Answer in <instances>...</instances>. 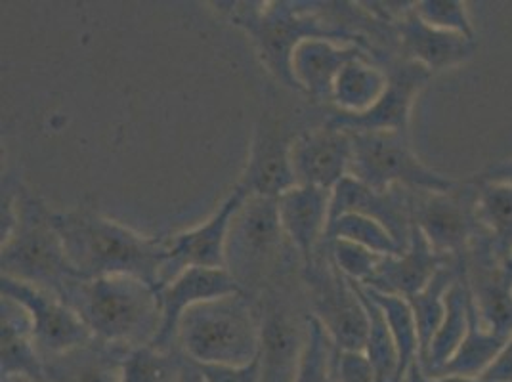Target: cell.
Instances as JSON below:
<instances>
[{
    "instance_id": "cell-1",
    "label": "cell",
    "mask_w": 512,
    "mask_h": 382,
    "mask_svg": "<svg viewBox=\"0 0 512 382\" xmlns=\"http://www.w3.org/2000/svg\"><path fill=\"white\" fill-rule=\"evenodd\" d=\"M52 224L77 277H138L159 291L167 239L138 234L90 209L52 213Z\"/></svg>"
},
{
    "instance_id": "cell-2",
    "label": "cell",
    "mask_w": 512,
    "mask_h": 382,
    "mask_svg": "<svg viewBox=\"0 0 512 382\" xmlns=\"http://www.w3.org/2000/svg\"><path fill=\"white\" fill-rule=\"evenodd\" d=\"M60 298L102 342L138 348L161 331L159 291L138 277H77Z\"/></svg>"
},
{
    "instance_id": "cell-3",
    "label": "cell",
    "mask_w": 512,
    "mask_h": 382,
    "mask_svg": "<svg viewBox=\"0 0 512 382\" xmlns=\"http://www.w3.org/2000/svg\"><path fill=\"white\" fill-rule=\"evenodd\" d=\"M224 6H228L222 10L230 22L253 39L262 64L291 90H297L289 67L291 56L306 39L356 44L373 58V46L367 37L350 31L346 25L325 22L316 8H310V2H228Z\"/></svg>"
},
{
    "instance_id": "cell-4",
    "label": "cell",
    "mask_w": 512,
    "mask_h": 382,
    "mask_svg": "<svg viewBox=\"0 0 512 382\" xmlns=\"http://www.w3.org/2000/svg\"><path fill=\"white\" fill-rule=\"evenodd\" d=\"M226 270L247 297L256 298L278 277L302 264L283 234L278 199L249 195L226 237Z\"/></svg>"
},
{
    "instance_id": "cell-5",
    "label": "cell",
    "mask_w": 512,
    "mask_h": 382,
    "mask_svg": "<svg viewBox=\"0 0 512 382\" xmlns=\"http://www.w3.org/2000/svg\"><path fill=\"white\" fill-rule=\"evenodd\" d=\"M176 346L199 365L243 367L258 358L260 316L245 293L190 308L178 323Z\"/></svg>"
},
{
    "instance_id": "cell-6",
    "label": "cell",
    "mask_w": 512,
    "mask_h": 382,
    "mask_svg": "<svg viewBox=\"0 0 512 382\" xmlns=\"http://www.w3.org/2000/svg\"><path fill=\"white\" fill-rule=\"evenodd\" d=\"M0 266L2 277L39 287L56 297H62L69 283L77 279L62 237L52 224V211L20 188L14 228L2 239Z\"/></svg>"
},
{
    "instance_id": "cell-7",
    "label": "cell",
    "mask_w": 512,
    "mask_h": 382,
    "mask_svg": "<svg viewBox=\"0 0 512 382\" xmlns=\"http://www.w3.org/2000/svg\"><path fill=\"white\" fill-rule=\"evenodd\" d=\"M302 264L278 277L255 298L260 316L262 382H295L308 337L310 304L302 281Z\"/></svg>"
},
{
    "instance_id": "cell-8",
    "label": "cell",
    "mask_w": 512,
    "mask_h": 382,
    "mask_svg": "<svg viewBox=\"0 0 512 382\" xmlns=\"http://www.w3.org/2000/svg\"><path fill=\"white\" fill-rule=\"evenodd\" d=\"M302 281L310 312L325 327L339 352L363 354L369 335V316L356 281L348 279L321 243L310 262L302 264Z\"/></svg>"
},
{
    "instance_id": "cell-9",
    "label": "cell",
    "mask_w": 512,
    "mask_h": 382,
    "mask_svg": "<svg viewBox=\"0 0 512 382\" xmlns=\"http://www.w3.org/2000/svg\"><path fill=\"white\" fill-rule=\"evenodd\" d=\"M346 132H350L352 138L350 176L375 190L404 186L407 190L444 193L459 186L448 176L428 169L415 155L407 134Z\"/></svg>"
},
{
    "instance_id": "cell-10",
    "label": "cell",
    "mask_w": 512,
    "mask_h": 382,
    "mask_svg": "<svg viewBox=\"0 0 512 382\" xmlns=\"http://www.w3.org/2000/svg\"><path fill=\"white\" fill-rule=\"evenodd\" d=\"M463 276L482 323L497 335L512 337V266L497 253L480 224L469 249L459 256Z\"/></svg>"
},
{
    "instance_id": "cell-11",
    "label": "cell",
    "mask_w": 512,
    "mask_h": 382,
    "mask_svg": "<svg viewBox=\"0 0 512 382\" xmlns=\"http://www.w3.org/2000/svg\"><path fill=\"white\" fill-rule=\"evenodd\" d=\"M476 197V180L444 193L415 191L413 226L438 253L461 256L478 230Z\"/></svg>"
},
{
    "instance_id": "cell-12",
    "label": "cell",
    "mask_w": 512,
    "mask_h": 382,
    "mask_svg": "<svg viewBox=\"0 0 512 382\" xmlns=\"http://www.w3.org/2000/svg\"><path fill=\"white\" fill-rule=\"evenodd\" d=\"M2 297L18 302L29 316L31 337L43 360L56 358L94 339L83 319L64 300L16 279H0Z\"/></svg>"
},
{
    "instance_id": "cell-13",
    "label": "cell",
    "mask_w": 512,
    "mask_h": 382,
    "mask_svg": "<svg viewBox=\"0 0 512 382\" xmlns=\"http://www.w3.org/2000/svg\"><path fill=\"white\" fill-rule=\"evenodd\" d=\"M388 85L379 102L360 115L333 111L325 121L329 127L358 132H400L409 136V117L415 98L432 79L427 67L402 56L381 65Z\"/></svg>"
},
{
    "instance_id": "cell-14",
    "label": "cell",
    "mask_w": 512,
    "mask_h": 382,
    "mask_svg": "<svg viewBox=\"0 0 512 382\" xmlns=\"http://www.w3.org/2000/svg\"><path fill=\"white\" fill-rule=\"evenodd\" d=\"M249 193L241 186L228 195V199L218 207V211L201 226H195L188 232L176 234L167 239V260L161 272V287L169 285L174 277L193 268L220 270L226 268V237L232 224V218L243 205Z\"/></svg>"
},
{
    "instance_id": "cell-15",
    "label": "cell",
    "mask_w": 512,
    "mask_h": 382,
    "mask_svg": "<svg viewBox=\"0 0 512 382\" xmlns=\"http://www.w3.org/2000/svg\"><path fill=\"white\" fill-rule=\"evenodd\" d=\"M299 134H291L278 119L262 117L256 127L249 163L237 186L249 195L278 199L285 191L299 186L293 169V142Z\"/></svg>"
},
{
    "instance_id": "cell-16",
    "label": "cell",
    "mask_w": 512,
    "mask_h": 382,
    "mask_svg": "<svg viewBox=\"0 0 512 382\" xmlns=\"http://www.w3.org/2000/svg\"><path fill=\"white\" fill-rule=\"evenodd\" d=\"M413 199L415 190H407L404 186L375 190L352 176H346L331 193L329 222L346 213L369 216L383 224L400 249L406 251L413 232Z\"/></svg>"
},
{
    "instance_id": "cell-17",
    "label": "cell",
    "mask_w": 512,
    "mask_h": 382,
    "mask_svg": "<svg viewBox=\"0 0 512 382\" xmlns=\"http://www.w3.org/2000/svg\"><path fill=\"white\" fill-rule=\"evenodd\" d=\"M237 293H243V291L226 268H220V270L193 268L174 277L169 285H165L159 291L161 331L150 346L161 352L178 348L176 346L178 323L190 308L213 298L228 297Z\"/></svg>"
},
{
    "instance_id": "cell-18",
    "label": "cell",
    "mask_w": 512,
    "mask_h": 382,
    "mask_svg": "<svg viewBox=\"0 0 512 382\" xmlns=\"http://www.w3.org/2000/svg\"><path fill=\"white\" fill-rule=\"evenodd\" d=\"M350 132L329 127L304 130L293 142V169L300 186L333 191L350 176Z\"/></svg>"
},
{
    "instance_id": "cell-19",
    "label": "cell",
    "mask_w": 512,
    "mask_h": 382,
    "mask_svg": "<svg viewBox=\"0 0 512 382\" xmlns=\"http://www.w3.org/2000/svg\"><path fill=\"white\" fill-rule=\"evenodd\" d=\"M457 258L459 256L438 253L427 237L413 226L406 251L400 255L383 256L375 274L363 285L383 295L413 297L423 291L444 266L457 262Z\"/></svg>"
},
{
    "instance_id": "cell-20",
    "label": "cell",
    "mask_w": 512,
    "mask_h": 382,
    "mask_svg": "<svg viewBox=\"0 0 512 382\" xmlns=\"http://www.w3.org/2000/svg\"><path fill=\"white\" fill-rule=\"evenodd\" d=\"M331 193L314 186H295L278 197L283 234L304 262L320 249L331 218Z\"/></svg>"
},
{
    "instance_id": "cell-21",
    "label": "cell",
    "mask_w": 512,
    "mask_h": 382,
    "mask_svg": "<svg viewBox=\"0 0 512 382\" xmlns=\"http://www.w3.org/2000/svg\"><path fill=\"white\" fill-rule=\"evenodd\" d=\"M356 58L371 56L356 44H342L329 39H306L295 48L289 67L299 92H304L314 102L331 104L333 85L342 67Z\"/></svg>"
},
{
    "instance_id": "cell-22",
    "label": "cell",
    "mask_w": 512,
    "mask_h": 382,
    "mask_svg": "<svg viewBox=\"0 0 512 382\" xmlns=\"http://www.w3.org/2000/svg\"><path fill=\"white\" fill-rule=\"evenodd\" d=\"M400 43V56L427 67L430 73L463 64L476 52V37L430 27L415 14V6L400 22L394 23Z\"/></svg>"
},
{
    "instance_id": "cell-23",
    "label": "cell",
    "mask_w": 512,
    "mask_h": 382,
    "mask_svg": "<svg viewBox=\"0 0 512 382\" xmlns=\"http://www.w3.org/2000/svg\"><path fill=\"white\" fill-rule=\"evenodd\" d=\"M132 348L92 339L44 360V382H123V365Z\"/></svg>"
},
{
    "instance_id": "cell-24",
    "label": "cell",
    "mask_w": 512,
    "mask_h": 382,
    "mask_svg": "<svg viewBox=\"0 0 512 382\" xmlns=\"http://www.w3.org/2000/svg\"><path fill=\"white\" fill-rule=\"evenodd\" d=\"M2 325V379L22 377L33 382H44V360L31 337L29 316L12 298L0 300Z\"/></svg>"
},
{
    "instance_id": "cell-25",
    "label": "cell",
    "mask_w": 512,
    "mask_h": 382,
    "mask_svg": "<svg viewBox=\"0 0 512 382\" xmlns=\"http://www.w3.org/2000/svg\"><path fill=\"white\" fill-rule=\"evenodd\" d=\"M461 262V260H459ZM472 295H470L469 285L463 276H461L451 285V289L446 295V316L432 340L427 354L419 360V367L427 377H436L448 361L455 356L457 348L467 335L469 329V312Z\"/></svg>"
},
{
    "instance_id": "cell-26",
    "label": "cell",
    "mask_w": 512,
    "mask_h": 382,
    "mask_svg": "<svg viewBox=\"0 0 512 382\" xmlns=\"http://www.w3.org/2000/svg\"><path fill=\"white\" fill-rule=\"evenodd\" d=\"M388 85L386 71L371 58H356L344 65L333 85L335 111L360 115L375 106Z\"/></svg>"
},
{
    "instance_id": "cell-27",
    "label": "cell",
    "mask_w": 512,
    "mask_h": 382,
    "mask_svg": "<svg viewBox=\"0 0 512 382\" xmlns=\"http://www.w3.org/2000/svg\"><path fill=\"white\" fill-rule=\"evenodd\" d=\"M509 340L511 339L493 333L482 323L480 314L476 310V304L472 300L467 335L461 342V346L457 348L455 356L448 361V365L436 377L459 375V377L480 379L490 369L491 363L497 360V356L501 354V350L507 346Z\"/></svg>"
},
{
    "instance_id": "cell-28",
    "label": "cell",
    "mask_w": 512,
    "mask_h": 382,
    "mask_svg": "<svg viewBox=\"0 0 512 382\" xmlns=\"http://www.w3.org/2000/svg\"><path fill=\"white\" fill-rule=\"evenodd\" d=\"M461 276V262L444 266L432 281L428 283L423 291L417 295L406 298L413 310L415 323H417V333H419V360L425 356L436 337L444 316H446V295H448L451 285Z\"/></svg>"
},
{
    "instance_id": "cell-29",
    "label": "cell",
    "mask_w": 512,
    "mask_h": 382,
    "mask_svg": "<svg viewBox=\"0 0 512 382\" xmlns=\"http://www.w3.org/2000/svg\"><path fill=\"white\" fill-rule=\"evenodd\" d=\"M478 182L476 220L490 235L497 253L507 262L512 260V186Z\"/></svg>"
},
{
    "instance_id": "cell-30",
    "label": "cell",
    "mask_w": 512,
    "mask_h": 382,
    "mask_svg": "<svg viewBox=\"0 0 512 382\" xmlns=\"http://www.w3.org/2000/svg\"><path fill=\"white\" fill-rule=\"evenodd\" d=\"M356 287L369 316V335H367L363 356L367 358L375 373V381L398 382L400 358H398V348L392 337V331L388 327V321L384 318L381 306L369 297L362 283L356 281Z\"/></svg>"
},
{
    "instance_id": "cell-31",
    "label": "cell",
    "mask_w": 512,
    "mask_h": 382,
    "mask_svg": "<svg viewBox=\"0 0 512 382\" xmlns=\"http://www.w3.org/2000/svg\"><path fill=\"white\" fill-rule=\"evenodd\" d=\"M365 291L381 306V310L384 312V318L388 321V327L392 331V337H394L396 348H398V358H400L398 382H406L409 369L419 361V348H421L413 310L406 298L383 295V293H377L367 287H365Z\"/></svg>"
},
{
    "instance_id": "cell-32",
    "label": "cell",
    "mask_w": 512,
    "mask_h": 382,
    "mask_svg": "<svg viewBox=\"0 0 512 382\" xmlns=\"http://www.w3.org/2000/svg\"><path fill=\"white\" fill-rule=\"evenodd\" d=\"M339 358L341 352L325 327L310 314L308 337L295 382H339Z\"/></svg>"
},
{
    "instance_id": "cell-33",
    "label": "cell",
    "mask_w": 512,
    "mask_h": 382,
    "mask_svg": "<svg viewBox=\"0 0 512 382\" xmlns=\"http://www.w3.org/2000/svg\"><path fill=\"white\" fill-rule=\"evenodd\" d=\"M335 239L356 243L381 256L404 253L383 224L363 214L346 213L331 220L323 241H335Z\"/></svg>"
},
{
    "instance_id": "cell-34",
    "label": "cell",
    "mask_w": 512,
    "mask_h": 382,
    "mask_svg": "<svg viewBox=\"0 0 512 382\" xmlns=\"http://www.w3.org/2000/svg\"><path fill=\"white\" fill-rule=\"evenodd\" d=\"M186 356L180 348L161 352L153 346H138L127 354L123 382H176Z\"/></svg>"
},
{
    "instance_id": "cell-35",
    "label": "cell",
    "mask_w": 512,
    "mask_h": 382,
    "mask_svg": "<svg viewBox=\"0 0 512 382\" xmlns=\"http://www.w3.org/2000/svg\"><path fill=\"white\" fill-rule=\"evenodd\" d=\"M415 14L430 27L474 37L467 4L461 0H419L415 2Z\"/></svg>"
},
{
    "instance_id": "cell-36",
    "label": "cell",
    "mask_w": 512,
    "mask_h": 382,
    "mask_svg": "<svg viewBox=\"0 0 512 382\" xmlns=\"http://www.w3.org/2000/svg\"><path fill=\"white\" fill-rule=\"evenodd\" d=\"M331 253L333 262L341 270L344 276L358 283H367L371 276L375 274L377 266L381 264L383 256L360 247L356 243L344 241V239H335V241H323Z\"/></svg>"
},
{
    "instance_id": "cell-37",
    "label": "cell",
    "mask_w": 512,
    "mask_h": 382,
    "mask_svg": "<svg viewBox=\"0 0 512 382\" xmlns=\"http://www.w3.org/2000/svg\"><path fill=\"white\" fill-rule=\"evenodd\" d=\"M199 367L207 382H262L258 358L243 367H222V365H199Z\"/></svg>"
},
{
    "instance_id": "cell-38",
    "label": "cell",
    "mask_w": 512,
    "mask_h": 382,
    "mask_svg": "<svg viewBox=\"0 0 512 382\" xmlns=\"http://www.w3.org/2000/svg\"><path fill=\"white\" fill-rule=\"evenodd\" d=\"M339 382H377L375 373L363 354L341 352L339 358Z\"/></svg>"
},
{
    "instance_id": "cell-39",
    "label": "cell",
    "mask_w": 512,
    "mask_h": 382,
    "mask_svg": "<svg viewBox=\"0 0 512 382\" xmlns=\"http://www.w3.org/2000/svg\"><path fill=\"white\" fill-rule=\"evenodd\" d=\"M480 379L486 382H512V337Z\"/></svg>"
},
{
    "instance_id": "cell-40",
    "label": "cell",
    "mask_w": 512,
    "mask_h": 382,
    "mask_svg": "<svg viewBox=\"0 0 512 382\" xmlns=\"http://www.w3.org/2000/svg\"><path fill=\"white\" fill-rule=\"evenodd\" d=\"M480 182H488V184H507L512 186V159L501 161L497 165H491L490 169L484 170L478 176Z\"/></svg>"
},
{
    "instance_id": "cell-41",
    "label": "cell",
    "mask_w": 512,
    "mask_h": 382,
    "mask_svg": "<svg viewBox=\"0 0 512 382\" xmlns=\"http://www.w3.org/2000/svg\"><path fill=\"white\" fill-rule=\"evenodd\" d=\"M406 382H486L476 377H459V375H444V377H427L419 367V361L409 369Z\"/></svg>"
},
{
    "instance_id": "cell-42",
    "label": "cell",
    "mask_w": 512,
    "mask_h": 382,
    "mask_svg": "<svg viewBox=\"0 0 512 382\" xmlns=\"http://www.w3.org/2000/svg\"><path fill=\"white\" fill-rule=\"evenodd\" d=\"M176 382H207V379H205V375H203L201 367H199L195 361L190 360V358L186 356L184 367H182V373H180V377L176 379Z\"/></svg>"
},
{
    "instance_id": "cell-43",
    "label": "cell",
    "mask_w": 512,
    "mask_h": 382,
    "mask_svg": "<svg viewBox=\"0 0 512 382\" xmlns=\"http://www.w3.org/2000/svg\"><path fill=\"white\" fill-rule=\"evenodd\" d=\"M2 382H33L29 379H22V377H10V379H2Z\"/></svg>"
},
{
    "instance_id": "cell-44",
    "label": "cell",
    "mask_w": 512,
    "mask_h": 382,
    "mask_svg": "<svg viewBox=\"0 0 512 382\" xmlns=\"http://www.w3.org/2000/svg\"><path fill=\"white\" fill-rule=\"evenodd\" d=\"M511 266H512V260H511Z\"/></svg>"
}]
</instances>
